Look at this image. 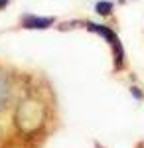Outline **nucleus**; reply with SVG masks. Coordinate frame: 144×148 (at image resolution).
Wrapping results in <instances>:
<instances>
[{
	"mask_svg": "<svg viewBox=\"0 0 144 148\" xmlns=\"http://www.w3.org/2000/svg\"><path fill=\"white\" fill-rule=\"evenodd\" d=\"M112 10H115V2H111V0H99L95 4V12L99 16H111Z\"/></svg>",
	"mask_w": 144,
	"mask_h": 148,
	"instance_id": "nucleus-4",
	"label": "nucleus"
},
{
	"mask_svg": "<svg viewBox=\"0 0 144 148\" xmlns=\"http://www.w3.org/2000/svg\"><path fill=\"white\" fill-rule=\"evenodd\" d=\"M10 95V77L4 69L0 67V107H4Z\"/></svg>",
	"mask_w": 144,
	"mask_h": 148,
	"instance_id": "nucleus-3",
	"label": "nucleus"
},
{
	"mask_svg": "<svg viewBox=\"0 0 144 148\" xmlns=\"http://www.w3.org/2000/svg\"><path fill=\"white\" fill-rule=\"evenodd\" d=\"M83 28L91 32V34L99 36L107 42V46L111 47V53H112V63H115V71H121L124 67V61H126V53H124V46H122L119 34L112 30L111 26L107 24H101V22H91V20H85L83 22Z\"/></svg>",
	"mask_w": 144,
	"mask_h": 148,
	"instance_id": "nucleus-1",
	"label": "nucleus"
},
{
	"mask_svg": "<svg viewBox=\"0 0 144 148\" xmlns=\"http://www.w3.org/2000/svg\"><path fill=\"white\" fill-rule=\"evenodd\" d=\"M56 16H40V14L26 12L20 18V28H24V30H49L56 26Z\"/></svg>",
	"mask_w": 144,
	"mask_h": 148,
	"instance_id": "nucleus-2",
	"label": "nucleus"
},
{
	"mask_svg": "<svg viewBox=\"0 0 144 148\" xmlns=\"http://www.w3.org/2000/svg\"><path fill=\"white\" fill-rule=\"evenodd\" d=\"M10 2L12 0H0V10H6V8L10 6Z\"/></svg>",
	"mask_w": 144,
	"mask_h": 148,
	"instance_id": "nucleus-5",
	"label": "nucleus"
}]
</instances>
